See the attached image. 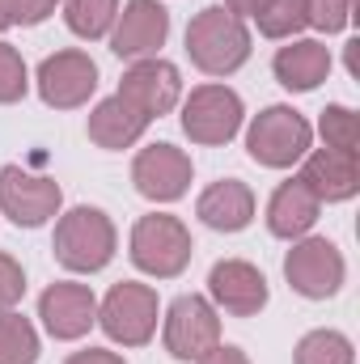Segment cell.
Masks as SVG:
<instances>
[{
  "instance_id": "19",
  "label": "cell",
  "mask_w": 360,
  "mask_h": 364,
  "mask_svg": "<svg viewBox=\"0 0 360 364\" xmlns=\"http://www.w3.org/2000/svg\"><path fill=\"white\" fill-rule=\"evenodd\" d=\"M318 212H322V203L314 199V191L301 178H288L280 182L268 199V229L275 237H288V242L305 237L318 225Z\"/></svg>"
},
{
  "instance_id": "2",
  "label": "cell",
  "mask_w": 360,
  "mask_h": 364,
  "mask_svg": "<svg viewBox=\"0 0 360 364\" xmlns=\"http://www.w3.org/2000/svg\"><path fill=\"white\" fill-rule=\"evenodd\" d=\"M115 246H119V233H115V225H110V216L102 208L81 203V208H73V212H64L55 220L51 250H55L60 267H68V272L77 275L102 272L115 259Z\"/></svg>"
},
{
  "instance_id": "15",
  "label": "cell",
  "mask_w": 360,
  "mask_h": 364,
  "mask_svg": "<svg viewBox=\"0 0 360 364\" xmlns=\"http://www.w3.org/2000/svg\"><path fill=\"white\" fill-rule=\"evenodd\" d=\"M38 318H43L51 339H64V343L81 339V335H90V326L97 322V296H93L90 284L60 279V284H51L38 296Z\"/></svg>"
},
{
  "instance_id": "21",
  "label": "cell",
  "mask_w": 360,
  "mask_h": 364,
  "mask_svg": "<svg viewBox=\"0 0 360 364\" xmlns=\"http://www.w3.org/2000/svg\"><path fill=\"white\" fill-rule=\"evenodd\" d=\"M64 21L77 38H106L115 17H119V0H60Z\"/></svg>"
},
{
  "instance_id": "22",
  "label": "cell",
  "mask_w": 360,
  "mask_h": 364,
  "mask_svg": "<svg viewBox=\"0 0 360 364\" xmlns=\"http://www.w3.org/2000/svg\"><path fill=\"white\" fill-rule=\"evenodd\" d=\"M38 360V335L30 318L4 309L0 314V364H34Z\"/></svg>"
},
{
  "instance_id": "23",
  "label": "cell",
  "mask_w": 360,
  "mask_h": 364,
  "mask_svg": "<svg viewBox=\"0 0 360 364\" xmlns=\"http://www.w3.org/2000/svg\"><path fill=\"white\" fill-rule=\"evenodd\" d=\"M356 348L344 331H309L297 343V364H352Z\"/></svg>"
},
{
  "instance_id": "32",
  "label": "cell",
  "mask_w": 360,
  "mask_h": 364,
  "mask_svg": "<svg viewBox=\"0 0 360 364\" xmlns=\"http://www.w3.org/2000/svg\"><path fill=\"white\" fill-rule=\"evenodd\" d=\"M263 4H268V0H225V9H229L233 17H255Z\"/></svg>"
},
{
  "instance_id": "4",
  "label": "cell",
  "mask_w": 360,
  "mask_h": 364,
  "mask_svg": "<svg viewBox=\"0 0 360 364\" xmlns=\"http://www.w3.org/2000/svg\"><path fill=\"white\" fill-rule=\"evenodd\" d=\"M132 263L144 275H157V279H174L186 272L191 263V229L182 225L179 216L170 212H149L132 225Z\"/></svg>"
},
{
  "instance_id": "14",
  "label": "cell",
  "mask_w": 360,
  "mask_h": 364,
  "mask_svg": "<svg viewBox=\"0 0 360 364\" xmlns=\"http://www.w3.org/2000/svg\"><path fill=\"white\" fill-rule=\"evenodd\" d=\"M208 296L216 301V309L233 314V318H255L268 305V275L246 259H221L208 272Z\"/></svg>"
},
{
  "instance_id": "1",
  "label": "cell",
  "mask_w": 360,
  "mask_h": 364,
  "mask_svg": "<svg viewBox=\"0 0 360 364\" xmlns=\"http://www.w3.org/2000/svg\"><path fill=\"white\" fill-rule=\"evenodd\" d=\"M186 55L208 77H229L250 60V30L225 4H208L186 26Z\"/></svg>"
},
{
  "instance_id": "29",
  "label": "cell",
  "mask_w": 360,
  "mask_h": 364,
  "mask_svg": "<svg viewBox=\"0 0 360 364\" xmlns=\"http://www.w3.org/2000/svg\"><path fill=\"white\" fill-rule=\"evenodd\" d=\"M26 296V272L13 255H0V314L13 309L17 301Z\"/></svg>"
},
{
  "instance_id": "9",
  "label": "cell",
  "mask_w": 360,
  "mask_h": 364,
  "mask_svg": "<svg viewBox=\"0 0 360 364\" xmlns=\"http://www.w3.org/2000/svg\"><path fill=\"white\" fill-rule=\"evenodd\" d=\"M64 191L55 178L30 174L21 166H4L0 170V212L17 225V229H38L51 216H60Z\"/></svg>"
},
{
  "instance_id": "6",
  "label": "cell",
  "mask_w": 360,
  "mask_h": 364,
  "mask_svg": "<svg viewBox=\"0 0 360 364\" xmlns=\"http://www.w3.org/2000/svg\"><path fill=\"white\" fill-rule=\"evenodd\" d=\"M242 97L229 85H199L182 102V132L191 144H229L242 132Z\"/></svg>"
},
{
  "instance_id": "33",
  "label": "cell",
  "mask_w": 360,
  "mask_h": 364,
  "mask_svg": "<svg viewBox=\"0 0 360 364\" xmlns=\"http://www.w3.org/2000/svg\"><path fill=\"white\" fill-rule=\"evenodd\" d=\"M356 47H360V43L352 38V43H348V73H352V77L360 73V64H356Z\"/></svg>"
},
{
  "instance_id": "8",
  "label": "cell",
  "mask_w": 360,
  "mask_h": 364,
  "mask_svg": "<svg viewBox=\"0 0 360 364\" xmlns=\"http://www.w3.org/2000/svg\"><path fill=\"white\" fill-rule=\"evenodd\" d=\"M221 343V314L208 296L186 292L166 309V352L174 360L195 364Z\"/></svg>"
},
{
  "instance_id": "16",
  "label": "cell",
  "mask_w": 360,
  "mask_h": 364,
  "mask_svg": "<svg viewBox=\"0 0 360 364\" xmlns=\"http://www.w3.org/2000/svg\"><path fill=\"white\" fill-rule=\"evenodd\" d=\"M301 174L297 178L314 191L318 203H344L360 191V166L352 153H339V149H309L301 157Z\"/></svg>"
},
{
  "instance_id": "24",
  "label": "cell",
  "mask_w": 360,
  "mask_h": 364,
  "mask_svg": "<svg viewBox=\"0 0 360 364\" xmlns=\"http://www.w3.org/2000/svg\"><path fill=\"white\" fill-rule=\"evenodd\" d=\"M255 21L263 38H292L305 30V0H268L255 13Z\"/></svg>"
},
{
  "instance_id": "31",
  "label": "cell",
  "mask_w": 360,
  "mask_h": 364,
  "mask_svg": "<svg viewBox=\"0 0 360 364\" xmlns=\"http://www.w3.org/2000/svg\"><path fill=\"white\" fill-rule=\"evenodd\" d=\"M64 364H127L119 352H106V348H85V352H73Z\"/></svg>"
},
{
  "instance_id": "11",
  "label": "cell",
  "mask_w": 360,
  "mask_h": 364,
  "mask_svg": "<svg viewBox=\"0 0 360 364\" xmlns=\"http://www.w3.org/2000/svg\"><path fill=\"white\" fill-rule=\"evenodd\" d=\"M34 85H38V97L51 110H77L97 90V64L85 51H55L38 64Z\"/></svg>"
},
{
  "instance_id": "5",
  "label": "cell",
  "mask_w": 360,
  "mask_h": 364,
  "mask_svg": "<svg viewBox=\"0 0 360 364\" xmlns=\"http://www.w3.org/2000/svg\"><path fill=\"white\" fill-rule=\"evenodd\" d=\"M157 314H162V301L149 284H136V279H123L106 292V301L97 305V326L106 331L110 343H123V348H144L153 335H157Z\"/></svg>"
},
{
  "instance_id": "27",
  "label": "cell",
  "mask_w": 360,
  "mask_h": 364,
  "mask_svg": "<svg viewBox=\"0 0 360 364\" xmlns=\"http://www.w3.org/2000/svg\"><path fill=\"white\" fill-rule=\"evenodd\" d=\"M352 4L356 0H305V26L322 34H339L352 21Z\"/></svg>"
},
{
  "instance_id": "20",
  "label": "cell",
  "mask_w": 360,
  "mask_h": 364,
  "mask_svg": "<svg viewBox=\"0 0 360 364\" xmlns=\"http://www.w3.org/2000/svg\"><path fill=\"white\" fill-rule=\"evenodd\" d=\"M144 132H149V119H144L132 102H123L119 93H115V97H102L90 110V140L97 149H110V153L132 149Z\"/></svg>"
},
{
  "instance_id": "7",
  "label": "cell",
  "mask_w": 360,
  "mask_h": 364,
  "mask_svg": "<svg viewBox=\"0 0 360 364\" xmlns=\"http://www.w3.org/2000/svg\"><path fill=\"white\" fill-rule=\"evenodd\" d=\"M284 275L292 284V292H301L305 301H327L344 288L348 263L339 255L335 242L327 237H301L288 255H284Z\"/></svg>"
},
{
  "instance_id": "10",
  "label": "cell",
  "mask_w": 360,
  "mask_h": 364,
  "mask_svg": "<svg viewBox=\"0 0 360 364\" xmlns=\"http://www.w3.org/2000/svg\"><path fill=\"white\" fill-rule=\"evenodd\" d=\"M170 38V9L162 0H127L110 26V51L119 60H153Z\"/></svg>"
},
{
  "instance_id": "18",
  "label": "cell",
  "mask_w": 360,
  "mask_h": 364,
  "mask_svg": "<svg viewBox=\"0 0 360 364\" xmlns=\"http://www.w3.org/2000/svg\"><path fill=\"white\" fill-rule=\"evenodd\" d=\"M271 73H275V81L288 93H309L331 77V51L318 38H297V43L275 51Z\"/></svg>"
},
{
  "instance_id": "12",
  "label": "cell",
  "mask_w": 360,
  "mask_h": 364,
  "mask_svg": "<svg viewBox=\"0 0 360 364\" xmlns=\"http://www.w3.org/2000/svg\"><path fill=\"white\" fill-rule=\"evenodd\" d=\"M119 97L132 102V106L153 123V119H162V114H170V110L179 106L182 77L170 60H157V55H153V60H136V64L123 73V81H119Z\"/></svg>"
},
{
  "instance_id": "26",
  "label": "cell",
  "mask_w": 360,
  "mask_h": 364,
  "mask_svg": "<svg viewBox=\"0 0 360 364\" xmlns=\"http://www.w3.org/2000/svg\"><path fill=\"white\" fill-rule=\"evenodd\" d=\"M26 90H30V73H26L21 51H17V47H9V43H0V106L21 102Z\"/></svg>"
},
{
  "instance_id": "25",
  "label": "cell",
  "mask_w": 360,
  "mask_h": 364,
  "mask_svg": "<svg viewBox=\"0 0 360 364\" xmlns=\"http://www.w3.org/2000/svg\"><path fill=\"white\" fill-rule=\"evenodd\" d=\"M318 132H322V140H327V149H339V153H352L356 157L360 149V119L352 106H327L322 110V119H318Z\"/></svg>"
},
{
  "instance_id": "3",
  "label": "cell",
  "mask_w": 360,
  "mask_h": 364,
  "mask_svg": "<svg viewBox=\"0 0 360 364\" xmlns=\"http://www.w3.org/2000/svg\"><path fill=\"white\" fill-rule=\"evenodd\" d=\"M309 144H314V127L292 106H268L246 127V153H250V161H259L268 170L297 166L309 153Z\"/></svg>"
},
{
  "instance_id": "30",
  "label": "cell",
  "mask_w": 360,
  "mask_h": 364,
  "mask_svg": "<svg viewBox=\"0 0 360 364\" xmlns=\"http://www.w3.org/2000/svg\"><path fill=\"white\" fill-rule=\"evenodd\" d=\"M195 364H250V356L242 348H233V343H216L208 356H199Z\"/></svg>"
},
{
  "instance_id": "17",
  "label": "cell",
  "mask_w": 360,
  "mask_h": 364,
  "mask_svg": "<svg viewBox=\"0 0 360 364\" xmlns=\"http://www.w3.org/2000/svg\"><path fill=\"white\" fill-rule=\"evenodd\" d=\"M195 216H199L208 229H216V233H242V229L255 220V191L238 178L212 182V186L199 195Z\"/></svg>"
},
{
  "instance_id": "28",
  "label": "cell",
  "mask_w": 360,
  "mask_h": 364,
  "mask_svg": "<svg viewBox=\"0 0 360 364\" xmlns=\"http://www.w3.org/2000/svg\"><path fill=\"white\" fill-rule=\"evenodd\" d=\"M60 0H0V30L13 26H38L55 13Z\"/></svg>"
},
{
  "instance_id": "13",
  "label": "cell",
  "mask_w": 360,
  "mask_h": 364,
  "mask_svg": "<svg viewBox=\"0 0 360 364\" xmlns=\"http://www.w3.org/2000/svg\"><path fill=\"white\" fill-rule=\"evenodd\" d=\"M191 174H195L191 170V157L182 149H174V144H149L132 161L136 191L144 199H153V203H174V199H182L186 186H191Z\"/></svg>"
}]
</instances>
